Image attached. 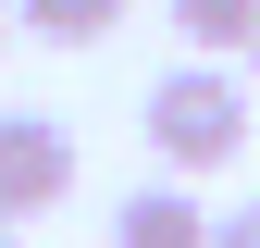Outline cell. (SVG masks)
<instances>
[{
    "label": "cell",
    "instance_id": "obj_1",
    "mask_svg": "<svg viewBox=\"0 0 260 248\" xmlns=\"http://www.w3.org/2000/svg\"><path fill=\"white\" fill-rule=\"evenodd\" d=\"M149 149H161V174H223L248 149V75L174 62V75L149 87Z\"/></svg>",
    "mask_w": 260,
    "mask_h": 248
},
{
    "label": "cell",
    "instance_id": "obj_2",
    "mask_svg": "<svg viewBox=\"0 0 260 248\" xmlns=\"http://www.w3.org/2000/svg\"><path fill=\"white\" fill-rule=\"evenodd\" d=\"M75 199V137L50 112H0V224H38Z\"/></svg>",
    "mask_w": 260,
    "mask_h": 248
},
{
    "label": "cell",
    "instance_id": "obj_3",
    "mask_svg": "<svg viewBox=\"0 0 260 248\" xmlns=\"http://www.w3.org/2000/svg\"><path fill=\"white\" fill-rule=\"evenodd\" d=\"M223 211L186 199V174H161V186H124V211H112V248H211Z\"/></svg>",
    "mask_w": 260,
    "mask_h": 248
},
{
    "label": "cell",
    "instance_id": "obj_4",
    "mask_svg": "<svg viewBox=\"0 0 260 248\" xmlns=\"http://www.w3.org/2000/svg\"><path fill=\"white\" fill-rule=\"evenodd\" d=\"M13 25L50 38V50H100L112 25H124V0H13Z\"/></svg>",
    "mask_w": 260,
    "mask_h": 248
},
{
    "label": "cell",
    "instance_id": "obj_5",
    "mask_svg": "<svg viewBox=\"0 0 260 248\" xmlns=\"http://www.w3.org/2000/svg\"><path fill=\"white\" fill-rule=\"evenodd\" d=\"M161 13H174V38L199 50V62H223V50L260 38V0H161Z\"/></svg>",
    "mask_w": 260,
    "mask_h": 248
},
{
    "label": "cell",
    "instance_id": "obj_6",
    "mask_svg": "<svg viewBox=\"0 0 260 248\" xmlns=\"http://www.w3.org/2000/svg\"><path fill=\"white\" fill-rule=\"evenodd\" d=\"M211 248H260V199H236V211H223V224H211Z\"/></svg>",
    "mask_w": 260,
    "mask_h": 248
},
{
    "label": "cell",
    "instance_id": "obj_7",
    "mask_svg": "<svg viewBox=\"0 0 260 248\" xmlns=\"http://www.w3.org/2000/svg\"><path fill=\"white\" fill-rule=\"evenodd\" d=\"M13 38H25V25H13V0H0V50H13Z\"/></svg>",
    "mask_w": 260,
    "mask_h": 248
},
{
    "label": "cell",
    "instance_id": "obj_8",
    "mask_svg": "<svg viewBox=\"0 0 260 248\" xmlns=\"http://www.w3.org/2000/svg\"><path fill=\"white\" fill-rule=\"evenodd\" d=\"M0 248H25V224H0Z\"/></svg>",
    "mask_w": 260,
    "mask_h": 248
},
{
    "label": "cell",
    "instance_id": "obj_9",
    "mask_svg": "<svg viewBox=\"0 0 260 248\" xmlns=\"http://www.w3.org/2000/svg\"><path fill=\"white\" fill-rule=\"evenodd\" d=\"M248 87H260V38H248Z\"/></svg>",
    "mask_w": 260,
    "mask_h": 248
}]
</instances>
